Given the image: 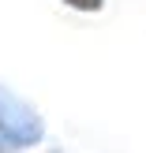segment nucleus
<instances>
[{
  "mask_svg": "<svg viewBox=\"0 0 146 153\" xmlns=\"http://www.w3.org/2000/svg\"><path fill=\"white\" fill-rule=\"evenodd\" d=\"M0 149H15V142H11V138H7V134H4V131H0Z\"/></svg>",
  "mask_w": 146,
  "mask_h": 153,
  "instance_id": "obj_2",
  "label": "nucleus"
},
{
  "mask_svg": "<svg viewBox=\"0 0 146 153\" xmlns=\"http://www.w3.org/2000/svg\"><path fill=\"white\" fill-rule=\"evenodd\" d=\"M64 4L79 7V11H97V7H101V0H64Z\"/></svg>",
  "mask_w": 146,
  "mask_h": 153,
  "instance_id": "obj_1",
  "label": "nucleus"
}]
</instances>
